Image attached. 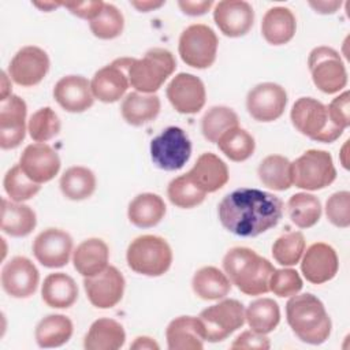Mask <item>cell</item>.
<instances>
[{
	"label": "cell",
	"instance_id": "16",
	"mask_svg": "<svg viewBox=\"0 0 350 350\" xmlns=\"http://www.w3.org/2000/svg\"><path fill=\"white\" fill-rule=\"evenodd\" d=\"M167 98L179 113L193 115L202 109L206 100L202 81L189 72H179L167 86Z\"/></svg>",
	"mask_w": 350,
	"mask_h": 350
},
{
	"label": "cell",
	"instance_id": "57",
	"mask_svg": "<svg viewBox=\"0 0 350 350\" xmlns=\"http://www.w3.org/2000/svg\"><path fill=\"white\" fill-rule=\"evenodd\" d=\"M347 142L349 141H346L345 142V145H343V148H342V153H340V161H342V164H343V167L347 170L349 168V164H347V160H346V150H347Z\"/></svg>",
	"mask_w": 350,
	"mask_h": 350
},
{
	"label": "cell",
	"instance_id": "6",
	"mask_svg": "<svg viewBox=\"0 0 350 350\" xmlns=\"http://www.w3.org/2000/svg\"><path fill=\"white\" fill-rule=\"evenodd\" d=\"M290 118L293 126L302 135L317 142H334L343 133L340 127L331 122L327 107L313 97L298 98L293 104Z\"/></svg>",
	"mask_w": 350,
	"mask_h": 350
},
{
	"label": "cell",
	"instance_id": "21",
	"mask_svg": "<svg viewBox=\"0 0 350 350\" xmlns=\"http://www.w3.org/2000/svg\"><path fill=\"white\" fill-rule=\"evenodd\" d=\"M213 19L219 30L227 37H242L254 23L253 7L243 0H223L215 5Z\"/></svg>",
	"mask_w": 350,
	"mask_h": 350
},
{
	"label": "cell",
	"instance_id": "12",
	"mask_svg": "<svg viewBox=\"0 0 350 350\" xmlns=\"http://www.w3.org/2000/svg\"><path fill=\"white\" fill-rule=\"evenodd\" d=\"M287 104V93L283 86L273 82H262L252 88L246 96L249 115L257 122H273L279 119Z\"/></svg>",
	"mask_w": 350,
	"mask_h": 350
},
{
	"label": "cell",
	"instance_id": "13",
	"mask_svg": "<svg viewBox=\"0 0 350 350\" xmlns=\"http://www.w3.org/2000/svg\"><path fill=\"white\" fill-rule=\"evenodd\" d=\"M49 70V57L38 46L21 48L10 62L8 75L16 85L30 88L40 83Z\"/></svg>",
	"mask_w": 350,
	"mask_h": 350
},
{
	"label": "cell",
	"instance_id": "45",
	"mask_svg": "<svg viewBox=\"0 0 350 350\" xmlns=\"http://www.w3.org/2000/svg\"><path fill=\"white\" fill-rule=\"evenodd\" d=\"M60 119L51 107L37 109L29 119L27 131L36 142H46L60 131Z\"/></svg>",
	"mask_w": 350,
	"mask_h": 350
},
{
	"label": "cell",
	"instance_id": "41",
	"mask_svg": "<svg viewBox=\"0 0 350 350\" xmlns=\"http://www.w3.org/2000/svg\"><path fill=\"white\" fill-rule=\"evenodd\" d=\"M167 196L171 204L175 206L189 209L200 205L205 200L206 193L200 189L187 174H183L170 182L167 187Z\"/></svg>",
	"mask_w": 350,
	"mask_h": 350
},
{
	"label": "cell",
	"instance_id": "26",
	"mask_svg": "<svg viewBox=\"0 0 350 350\" xmlns=\"http://www.w3.org/2000/svg\"><path fill=\"white\" fill-rule=\"evenodd\" d=\"M109 249L100 238L82 241L72 252V264L83 278L94 276L108 267Z\"/></svg>",
	"mask_w": 350,
	"mask_h": 350
},
{
	"label": "cell",
	"instance_id": "15",
	"mask_svg": "<svg viewBox=\"0 0 350 350\" xmlns=\"http://www.w3.org/2000/svg\"><path fill=\"white\" fill-rule=\"evenodd\" d=\"M124 278L112 265L94 276L83 279V287L90 304L98 309H109L118 305L124 293Z\"/></svg>",
	"mask_w": 350,
	"mask_h": 350
},
{
	"label": "cell",
	"instance_id": "32",
	"mask_svg": "<svg viewBox=\"0 0 350 350\" xmlns=\"http://www.w3.org/2000/svg\"><path fill=\"white\" fill-rule=\"evenodd\" d=\"M160 107L159 96L131 92L123 98L120 112L129 124L142 126L156 119L160 112Z\"/></svg>",
	"mask_w": 350,
	"mask_h": 350
},
{
	"label": "cell",
	"instance_id": "19",
	"mask_svg": "<svg viewBox=\"0 0 350 350\" xmlns=\"http://www.w3.org/2000/svg\"><path fill=\"white\" fill-rule=\"evenodd\" d=\"M19 165L23 172L36 183L52 180L60 170V157L45 142L27 145L21 154Z\"/></svg>",
	"mask_w": 350,
	"mask_h": 350
},
{
	"label": "cell",
	"instance_id": "7",
	"mask_svg": "<svg viewBox=\"0 0 350 350\" xmlns=\"http://www.w3.org/2000/svg\"><path fill=\"white\" fill-rule=\"evenodd\" d=\"M291 178L295 187L304 190H321L336 178L332 156L320 149H309L291 163Z\"/></svg>",
	"mask_w": 350,
	"mask_h": 350
},
{
	"label": "cell",
	"instance_id": "50",
	"mask_svg": "<svg viewBox=\"0 0 350 350\" xmlns=\"http://www.w3.org/2000/svg\"><path fill=\"white\" fill-rule=\"evenodd\" d=\"M63 7H66L67 10H70L71 14L82 18V19H94L103 5H104V1L101 0H94V1H71V3H62Z\"/></svg>",
	"mask_w": 350,
	"mask_h": 350
},
{
	"label": "cell",
	"instance_id": "14",
	"mask_svg": "<svg viewBox=\"0 0 350 350\" xmlns=\"http://www.w3.org/2000/svg\"><path fill=\"white\" fill-rule=\"evenodd\" d=\"M130 63L131 57H122L100 68L90 81L94 98L107 104L119 101L130 85L127 75Z\"/></svg>",
	"mask_w": 350,
	"mask_h": 350
},
{
	"label": "cell",
	"instance_id": "24",
	"mask_svg": "<svg viewBox=\"0 0 350 350\" xmlns=\"http://www.w3.org/2000/svg\"><path fill=\"white\" fill-rule=\"evenodd\" d=\"M190 179L205 193H215L228 182L227 164L215 153L206 152L198 156L189 172Z\"/></svg>",
	"mask_w": 350,
	"mask_h": 350
},
{
	"label": "cell",
	"instance_id": "55",
	"mask_svg": "<svg viewBox=\"0 0 350 350\" xmlns=\"http://www.w3.org/2000/svg\"><path fill=\"white\" fill-rule=\"evenodd\" d=\"M1 83H3V85H1L3 88H1V98H0V100L4 101L5 98H8V97L11 96V89H10L11 85H8V77L5 75L4 71L1 72Z\"/></svg>",
	"mask_w": 350,
	"mask_h": 350
},
{
	"label": "cell",
	"instance_id": "35",
	"mask_svg": "<svg viewBox=\"0 0 350 350\" xmlns=\"http://www.w3.org/2000/svg\"><path fill=\"white\" fill-rule=\"evenodd\" d=\"M257 175L265 187L276 191H284L293 185L291 161L280 154H269L262 159Z\"/></svg>",
	"mask_w": 350,
	"mask_h": 350
},
{
	"label": "cell",
	"instance_id": "29",
	"mask_svg": "<svg viewBox=\"0 0 350 350\" xmlns=\"http://www.w3.org/2000/svg\"><path fill=\"white\" fill-rule=\"evenodd\" d=\"M126 332L120 323L112 319L96 320L83 339L86 350H118L124 345Z\"/></svg>",
	"mask_w": 350,
	"mask_h": 350
},
{
	"label": "cell",
	"instance_id": "27",
	"mask_svg": "<svg viewBox=\"0 0 350 350\" xmlns=\"http://www.w3.org/2000/svg\"><path fill=\"white\" fill-rule=\"evenodd\" d=\"M295 29V16L287 7H272L262 16L261 33L271 45L287 44L294 37Z\"/></svg>",
	"mask_w": 350,
	"mask_h": 350
},
{
	"label": "cell",
	"instance_id": "47",
	"mask_svg": "<svg viewBox=\"0 0 350 350\" xmlns=\"http://www.w3.org/2000/svg\"><path fill=\"white\" fill-rule=\"evenodd\" d=\"M327 219L340 228L350 226V193L347 190L334 193L325 202Z\"/></svg>",
	"mask_w": 350,
	"mask_h": 350
},
{
	"label": "cell",
	"instance_id": "38",
	"mask_svg": "<svg viewBox=\"0 0 350 350\" xmlns=\"http://www.w3.org/2000/svg\"><path fill=\"white\" fill-rule=\"evenodd\" d=\"M291 221L299 228L313 227L321 217L320 200L309 193H295L287 201Z\"/></svg>",
	"mask_w": 350,
	"mask_h": 350
},
{
	"label": "cell",
	"instance_id": "18",
	"mask_svg": "<svg viewBox=\"0 0 350 350\" xmlns=\"http://www.w3.org/2000/svg\"><path fill=\"white\" fill-rule=\"evenodd\" d=\"M40 273L37 267L25 256L12 257L1 269L3 290L14 298H27L37 290Z\"/></svg>",
	"mask_w": 350,
	"mask_h": 350
},
{
	"label": "cell",
	"instance_id": "28",
	"mask_svg": "<svg viewBox=\"0 0 350 350\" xmlns=\"http://www.w3.org/2000/svg\"><path fill=\"white\" fill-rule=\"evenodd\" d=\"M42 301L55 309H67L72 306L78 298V286L75 280L64 273H49L41 287Z\"/></svg>",
	"mask_w": 350,
	"mask_h": 350
},
{
	"label": "cell",
	"instance_id": "33",
	"mask_svg": "<svg viewBox=\"0 0 350 350\" xmlns=\"http://www.w3.org/2000/svg\"><path fill=\"white\" fill-rule=\"evenodd\" d=\"M191 287L197 297L205 301H216L224 298L231 290V282L226 273L216 267L200 268L193 279Z\"/></svg>",
	"mask_w": 350,
	"mask_h": 350
},
{
	"label": "cell",
	"instance_id": "30",
	"mask_svg": "<svg viewBox=\"0 0 350 350\" xmlns=\"http://www.w3.org/2000/svg\"><path fill=\"white\" fill-rule=\"evenodd\" d=\"M165 211L164 200L159 194L141 193L130 201L127 216L134 226L139 228H149L161 221Z\"/></svg>",
	"mask_w": 350,
	"mask_h": 350
},
{
	"label": "cell",
	"instance_id": "34",
	"mask_svg": "<svg viewBox=\"0 0 350 350\" xmlns=\"http://www.w3.org/2000/svg\"><path fill=\"white\" fill-rule=\"evenodd\" d=\"M72 321L64 314H48L36 327L34 336L40 347H59L67 343L72 335Z\"/></svg>",
	"mask_w": 350,
	"mask_h": 350
},
{
	"label": "cell",
	"instance_id": "42",
	"mask_svg": "<svg viewBox=\"0 0 350 350\" xmlns=\"http://www.w3.org/2000/svg\"><path fill=\"white\" fill-rule=\"evenodd\" d=\"M89 27L94 37L100 40H112L122 34L124 18L113 4L104 3L100 14L89 22Z\"/></svg>",
	"mask_w": 350,
	"mask_h": 350
},
{
	"label": "cell",
	"instance_id": "46",
	"mask_svg": "<svg viewBox=\"0 0 350 350\" xmlns=\"http://www.w3.org/2000/svg\"><path fill=\"white\" fill-rule=\"evenodd\" d=\"M302 279L293 268L275 269L269 279V291L278 297H293L302 288Z\"/></svg>",
	"mask_w": 350,
	"mask_h": 350
},
{
	"label": "cell",
	"instance_id": "8",
	"mask_svg": "<svg viewBox=\"0 0 350 350\" xmlns=\"http://www.w3.org/2000/svg\"><path fill=\"white\" fill-rule=\"evenodd\" d=\"M217 44V36L209 26L194 23L182 31L178 51L183 63L202 70L215 63Z\"/></svg>",
	"mask_w": 350,
	"mask_h": 350
},
{
	"label": "cell",
	"instance_id": "54",
	"mask_svg": "<svg viewBox=\"0 0 350 350\" xmlns=\"http://www.w3.org/2000/svg\"><path fill=\"white\" fill-rule=\"evenodd\" d=\"M130 4L141 12H149L164 5V1H130Z\"/></svg>",
	"mask_w": 350,
	"mask_h": 350
},
{
	"label": "cell",
	"instance_id": "51",
	"mask_svg": "<svg viewBox=\"0 0 350 350\" xmlns=\"http://www.w3.org/2000/svg\"><path fill=\"white\" fill-rule=\"evenodd\" d=\"M179 8L190 16H198L204 15L209 11V8L213 5V1L205 0V1H191V0H180L178 1Z\"/></svg>",
	"mask_w": 350,
	"mask_h": 350
},
{
	"label": "cell",
	"instance_id": "39",
	"mask_svg": "<svg viewBox=\"0 0 350 350\" xmlns=\"http://www.w3.org/2000/svg\"><path fill=\"white\" fill-rule=\"evenodd\" d=\"M238 126V115L231 108L224 105H216L209 108L201 119L202 135L212 144H217L219 138L226 131Z\"/></svg>",
	"mask_w": 350,
	"mask_h": 350
},
{
	"label": "cell",
	"instance_id": "40",
	"mask_svg": "<svg viewBox=\"0 0 350 350\" xmlns=\"http://www.w3.org/2000/svg\"><path fill=\"white\" fill-rule=\"evenodd\" d=\"M217 146L231 161H245L247 160L256 148L254 138L245 129L234 127L226 131L217 141Z\"/></svg>",
	"mask_w": 350,
	"mask_h": 350
},
{
	"label": "cell",
	"instance_id": "25",
	"mask_svg": "<svg viewBox=\"0 0 350 350\" xmlns=\"http://www.w3.org/2000/svg\"><path fill=\"white\" fill-rule=\"evenodd\" d=\"M165 338L171 350H201L205 340L202 324L194 316L174 319L165 329Z\"/></svg>",
	"mask_w": 350,
	"mask_h": 350
},
{
	"label": "cell",
	"instance_id": "4",
	"mask_svg": "<svg viewBox=\"0 0 350 350\" xmlns=\"http://www.w3.org/2000/svg\"><path fill=\"white\" fill-rule=\"evenodd\" d=\"M174 55L164 48H152L144 57L131 59L127 70L130 85L139 93L153 94L175 71Z\"/></svg>",
	"mask_w": 350,
	"mask_h": 350
},
{
	"label": "cell",
	"instance_id": "48",
	"mask_svg": "<svg viewBox=\"0 0 350 350\" xmlns=\"http://www.w3.org/2000/svg\"><path fill=\"white\" fill-rule=\"evenodd\" d=\"M350 94L347 90L340 93L338 97H335L329 105L327 107L328 116L331 122L345 130L350 126V115H349V103H350Z\"/></svg>",
	"mask_w": 350,
	"mask_h": 350
},
{
	"label": "cell",
	"instance_id": "31",
	"mask_svg": "<svg viewBox=\"0 0 350 350\" xmlns=\"http://www.w3.org/2000/svg\"><path fill=\"white\" fill-rule=\"evenodd\" d=\"M37 224L36 212L25 204L1 200V230L10 237H26Z\"/></svg>",
	"mask_w": 350,
	"mask_h": 350
},
{
	"label": "cell",
	"instance_id": "49",
	"mask_svg": "<svg viewBox=\"0 0 350 350\" xmlns=\"http://www.w3.org/2000/svg\"><path fill=\"white\" fill-rule=\"evenodd\" d=\"M271 347L269 339L264 334H258L253 329L243 331L238 335L231 343V349H257V350H268Z\"/></svg>",
	"mask_w": 350,
	"mask_h": 350
},
{
	"label": "cell",
	"instance_id": "17",
	"mask_svg": "<svg viewBox=\"0 0 350 350\" xmlns=\"http://www.w3.org/2000/svg\"><path fill=\"white\" fill-rule=\"evenodd\" d=\"M72 253V238L60 228H46L41 231L33 242L36 260L46 268L64 267Z\"/></svg>",
	"mask_w": 350,
	"mask_h": 350
},
{
	"label": "cell",
	"instance_id": "52",
	"mask_svg": "<svg viewBox=\"0 0 350 350\" xmlns=\"http://www.w3.org/2000/svg\"><path fill=\"white\" fill-rule=\"evenodd\" d=\"M309 5L319 14H334L342 5V1L329 0V1H309Z\"/></svg>",
	"mask_w": 350,
	"mask_h": 350
},
{
	"label": "cell",
	"instance_id": "3",
	"mask_svg": "<svg viewBox=\"0 0 350 350\" xmlns=\"http://www.w3.org/2000/svg\"><path fill=\"white\" fill-rule=\"evenodd\" d=\"M287 323L295 336L309 345H321L331 335L332 323L323 302L313 294H295L286 304Z\"/></svg>",
	"mask_w": 350,
	"mask_h": 350
},
{
	"label": "cell",
	"instance_id": "56",
	"mask_svg": "<svg viewBox=\"0 0 350 350\" xmlns=\"http://www.w3.org/2000/svg\"><path fill=\"white\" fill-rule=\"evenodd\" d=\"M33 5L38 7L42 11H52L53 8H57L59 5H62V1H34Z\"/></svg>",
	"mask_w": 350,
	"mask_h": 350
},
{
	"label": "cell",
	"instance_id": "44",
	"mask_svg": "<svg viewBox=\"0 0 350 350\" xmlns=\"http://www.w3.org/2000/svg\"><path fill=\"white\" fill-rule=\"evenodd\" d=\"M4 190L7 193V196L15 201V202H22L26 200H30L31 197H34L41 186L40 183H36L34 180H31L21 168L19 164H15L14 167H11L7 174L4 175Z\"/></svg>",
	"mask_w": 350,
	"mask_h": 350
},
{
	"label": "cell",
	"instance_id": "23",
	"mask_svg": "<svg viewBox=\"0 0 350 350\" xmlns=\"http://www.w3.org/2000/svg\"><path fill=\"white\" fill-rule=\"evenodd\" d=\"M53 97L64 111L71 113L85 112L94 103L90 82L82 75L60 78L53 88Z\"/></svg>",
	"mask_w": 350,
	"mask_h": 350
},
{
	"label": "cell",
	"instance_id": "10",
	"mask_svg": "<svg viewBox=\"0 0 350 350\" xmlns=\"http://www.w3.org/2000/svg\"><path fill=\"white\" fill-rule=\"evenodd\" d=\"M312 81L325 94L340 92L347 85V71L340 55L329 46L314 48L308 57Z\"/></svg>",
	"mask_w": 350,
	"mask_h": 350
},
{
	"label": "cell",
	"instance_id": "43",
	"mask_svg": "<svg viewBox=\"0 0 350 350\" xmlns=\"http://www.w3.org/2000/svg\"><path fill=\"white\" fill-rule=\"evenodd\" d=\"M305 252V237L301 231H291L279 237L272 245V256L280 265L291 267L299 262Z\"/></svg>",
	"mask_w": 350,
	"mask_h": 350
},
{
	"label": "cell",
	"instance_id": "2",
	"mask_svg": "<svg viewBox=\"0 0 350 350\" xmlns=\"http://www.w3.org/2000/svg\"><path fill=\"white\" fill-rule=\"evenodd\" d=\"M227 278L246 295H261L269 291V279L275 267L253 249L237 246L223 258Z\"/></svg>",
	"mask_w": 350,
	"mask_h": 350
},
{
	"label": "cell",
	"instance_id": "53",
	"mask_svg": "<svg viewBox=\"0 0 350 350\" xmlns=\"http://www.w3.org/2000/svg\"><path fill=\"white\" fill-rule=\"evenodd\" d=\"M159 347L160 346L156 343V340L149 336H138L130 345V349L133 350H159Z\"/></svg>",
	"mask_w": 350,
	"mask_h": 350
},
{
	"label": "cell",
	"instance_id": "36",
	"mask_svg": "<svg viewBox=\"0 0 350 350\" xmlns=\"http://www.w3.org/2000/svg\"><path fill=\"white\" fill-rule=\"evenodd\" d=\"M96 183V176L92 170L82 165H74L63 172L59 186L66 198L81 201L89 198L94 193Z\"/></svg>",
	"mask_w": 350,
	"mask_h": 350
},
{
	"label": "cell",
	"instance_id": "9",
	"mask_svg": "<svg viewBox=\"0 0 350 350\" xmlns=\"http://www.w3.org/2000/svg\"><path fill=\"white\" fill-rule=\"evenodd\" d=\"M191 156V142L186 131L176 126L164 129L150 141L153 164L164 171L180 170Z\"/></svg>",
	"mask_w": 350,
	"mask_h": 350
},
{
	"label": "cell",
	"instance_id": "22",
	"mask_svg": "<svg viewBox=\"0 0 350 350\" xmlns=\"http://www.w3.org/2000/svg\"><path fill=\"white\" fill-rule=\"evenodd\" d=\"M27 107L23 98L11 94L0 105V146L1 149H15L26 135Z\"/></svg>",
	"mask_w": 350,
	"mask_h": 350
},
{
	"label": "cell",
	"instance_id": "1",
	"mask_svg": "<svg viewBox=\"0 0 350 350\" xmlns=\"http://www.w3.org/2000/svg\"><path fill=\"white\" fill-rule=\"evenodd\" d=\"M283 201L268 191L241 187L223 197L217 206L221 226L238 237H257L283 216Z\"/></svg>",
	"mask_w": 350,
	"mask_h": 350
},
{
	"label": "cell",
	"instance_id": "20",
	"mask_svg": "<svg viewBox=\"0 0 350 350\" xmlns=\"http://www.w3.org/2000/svg\"><path fill=\"white\" fill-rule=\"evenodd\" d=\"M301 271L304 278L313 284H323L335 278L339 260L335 249L324 242L310 245L302 254Z\"/></svg>",
	"mask_w": 350,
	"mask_h": 350
},
{
	"label": "cell",
	"instance_id": "11",
	"mask_svg": "<svg viewBox=\"0 0 350 350\" xmlns=\"http://www.w3.org/2000/svg\"><path fill=\"white\" fill-rule=\"evenodd\" d=\"M205 340L220 342L245 324V308L237 299H223L208 306L198 316Z\"/></svg>",
	"mask_w": 350,
	"mask_h": 350
},
{
	"label": "cell",
	"instance_id": "5",
	"mask_svg": "<svg viewBox=\"0 0 350 350\" xmlns=\"http://www.w3.org/2000/svg\"><path fill=\"white\" fill-rule=\"evenodd\" d=\"M130 269L145 276H161L172 264L168 242L157 235H139L131 241L126 252Z\"/></svg>",
	"mask_w": 350,
	"mask_h": 350
},
{
	"label": "cell",
	"instance_id": "37",
	"mask_svg": "<svg viewBox=\"0 0 350 350\" xmlns=\"http://www.w3.org/2000/svg\"><path fill=\"white\" fill-rule=\"evenodd\" d=\"M245 321L258 334L272 332L280 321V309L272 298H258L245 309Z\"/></svg>",
	"mask_w": 350,
	"mask_h": 350
}]
</instances>
